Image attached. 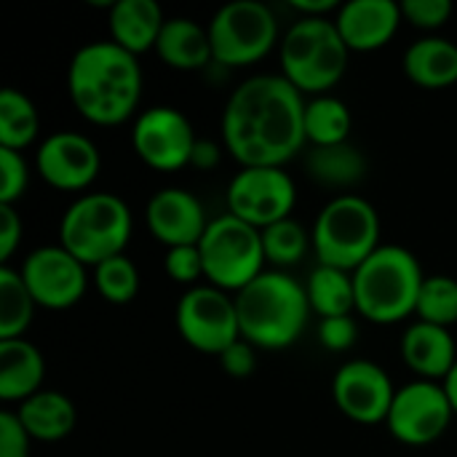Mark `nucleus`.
<instances>
[{"label":"nucleus","instance_id":"obj_1","mask_svg":"<svg viewBox=\"0 0 457 457\" xmlns=\"http://www.w3.org/2000/svg\"><path fill=\"white\" fill-rule=\"evenodd\" d=\"M305 139V96L284 75H252L222 110V147L249 166L284 169Z\"/></svg>","mask_w":457,"mask_h":457},{"label":"nucleus","instance_id":"obj_2","mask_svg":"<svg viewBox=\"0 0 457 457\" xmlns=\"http://www.w3.org/2000/svg\"><path fill=\"white\" fill-rule=\"evenodd\" d=\"M70 102L80 118L96 126L126 123L142 99L139 56L112 40H94L72 54L67 67Z\"/></svg>","mask_w":457,"mask_h":457},{"label":"nucleus","instance_id":"obj_3","mask_svg":"<svg viewBox=\"0 0 457 457\" xmlns=\"http://www.w3.org/2000/svg\"><path fill=\"white\" fill-rule=\"evenodd\" d=\"M236 311L241 340L252 343L257 351H284L295 345L313 313L305 287L284 270H265L244 287L236 295Z\"/></svg>","mask_w":457,"mask_h":457},{"label":"nucleus","instance_id":"obj_4","mask_svg":"<svg viewBox=\"0 0 457 457\" xmlns=\"http://www.w3.org/2000/svg\"><path fill=\"white\" fill-rule=\"evenodd\" d=\"M426 273L418 257L399 244H383L353 270L356 311L372 324H396L415 313Z\"/></svg>","mask_w":457,"mask_h":457},{"label":"nucleus","instance_id":"obj_5","mask_svg":"<svg viewBox=\"0 0 457 457\" xmlns=\"http://www.w3.org/2000/svg\"><path fill=\"white\" fill-rule=\"evenodd\" d=\"M351 48L335 19H297L278 46L281 75L300 94H329L348 70Z\"/></svg>","mask_w":457,"mask_h":457},{"label":"nucleus","instance_id":"obj_6","mask_svg":"<svg viewBox=\"0 0 457 457\" xmlns=\"http://www.w3.org/2000/svg\"><path fill=\"white\" fill-rule=\"evenodd\" d=\"M131 233V209L115 193H86L75 198L59 222V244L86 268L126 254Z\"/></svg>","mask_w":457,"mask_h":457},{"label":"nucleus","instance_id":"obj_7","mask_svg":"<svg viewBox=\"0 0 457 457\" xmlns=\"http://www.w3.org/2000/svg\"><path fill=\"white\" fill-rule=\"evenodd\" d=\"M313 252L319 265L340 268L353 273L364 265L380 244V214L356 193L335 195L313 222Z\"/></svg>","mask_w":457,"mask_h":457},{"label":"nucleus","instance_id":"obj_8","mask_svg":"<svg viewBox=\"0 0 457 457\" xmlns=\"http://www.w3.org/2000/svg\"><path fill=\"white\" fill-rule=\"evenodd\" d=\"M204 276L212 287L222 292H241L257 276L265 273V246L262 230L238 220L236 214H222L209 222L201 244Z\"/></svg>","mask_w":457,"mask_h":457},{"label":"nucleus","instance_id":"obj_9","mask_svg":"<svg viewBox=\"0 0 457 457\" xmlns=\"http://www.w3.org/2000/svg\"><path fill=\"white\" fill-rule=\"evenodd\" d=\"M214 64L249 67L265 59L278 40V21L265 3L236 0L222 5L209 21Z\"/></svg>","mask_w":457,"mask_h":457},{"label":"nucleus","instance_id":"obj_10","mask_svg":"<svg viewBox=\"0 0 457 457\" xmlns=\"http://www.w3.org/2000/svg\"><path fill=\"white\" fill-rule=\"evenodd\" d=\"M177 329L193 351L222 356L241 340L236 297L212 284L187 289L177 303Z\"/></svg>","mask_w":457,"mask_h":457},{"label":"nucleus","instance_id":"obj_11","mask_svg":"<svg viewBox=\"0 0 457 457\" xmlns=\"http://www.w3.org/2000/svg\"><path fill=\"white\" fill-rule=\"evenodd\" d=\"M295 204H297L295 179L278 166L241 169L228 185V212L257 230L289 220Z\"/></svg>","mask_w":457,"mask_h":457},{"label":"nucleus","instance_id":"obj_12","mask_svg":"<svg viewBox=\"0 0 457 457\" xmlns=\"http://www.w3.org/2000/svg\"><path fill=\"white\" fill-rule=\"evenodd\" d=\"M453 418L455 410L445 383L412 380L396 391L386 426L396 442L407 447H426L447 434Z\"/></svg>","mask_w":457,"mask_h":457},{"label":"nucleus","instance_id":"obj_13","mask_svg":"<svg viewBox=\"0 0 457 457\" xmlns=\"http://www.w3.org/2000/svg\"><path fill=\"white\" fill-rule=\"evenodd\" d=\"M198 139L187 115L169 104L147 107L137 115L131 129L134 153L155 171H179L190 166Z\"/></svg>","mask_w":457,"mask_h":457},{"label":"nucleus","instance_id":"obj_14","mask_svg":"<svg viewBox=\"0 0 457 457\" xmlns=\"http://www.w3.org/2000/svg\"><path fill=\"white\" fill-rule=\"evenodd\" d=\"M19 273L35 305L46 311H67L78 305L88 289L86 265L78 257H72L62 244H51L29 252Z\"/></svg>","mask_w":457,"mask_h":457},{"label":"nucleus","instance_id":"obj_15","mask_svg":"<svg viewBox=\"0 0 457 457\" xmlns=\"http://www.w3.org/2000/svg\"><path fill=\"white\" fill-rule=\"evenodd\" d=\"M332 399L348 420L359 426H378L388 420L396 388L380 364L370 359H353L335 372Z\"/></svg>","mask_w":457,"mask_h":457},{"label":"nucleus","instance_id":"obj_16","mask_svg":"<svg viewBox=\"0 0 457 457\" xmlns=\"http://www.w3.org/2000/svg\"><path fill=\"white\" fill-rule=\"evenodd\" d=\"M37 174L64 193H78L94 185L102 169V155L94 139L80 131H54L48 134L35 153Z\"/></svg>","mask_w":457,"mask_h":457},{"label":"nucleus","instance_id":"obj_17","mask_svg":"<svg viewBox=\"0 0 457 457\" xmlns=\"http://www.w3.org/2000/svg\"><path fill=\"white\" fill-rule=\"evenodd\" d=\"M145 222L155 241L166 249L174 246H198L209 220L201 201L185 187H163L158 190L145 209Z\"/></svg>","mask_w":457,"mask_h":457},{"label":"nucleus","instance_id":"obj_18","mask_svg":"<svg viewBox=\"0 0 457 457\" xmlns=\"http://www.w3.org/2000/svg\"><path fill=\"white\" fill-rule=\"evenodd\" d=\"M402 21V3L396 0H348L335 16L345 46L359 54L388 46Z\"/></svg>","mask_w":457,"mask_h":457},{"label":"nucleus","instance_id":"obj_19","mask_svg":"<svg viewBox=\"0 0 457 457\" xmlns=\"http://www.w3.org/2000/svg\"><path fill=\"white\" fill-rule=\"evenodd\" d=\"M402 359L418 380L445 383L457 364V345L450 329L415 321L402 335Z\"/></svg>","mask_w":457,"mask_h":457},{"label":"nucleus","instance_id":"obj_20","mask_svg":"<svg viewBox=\"0 0 457 457\" xmlns=\"http://www.w3.org/2000/svg\"><path fill=\"white\" fill-rule=\"evenodd\" d=\"M370 171V161L361 153L359 145L340 142V145H327V147H311L305 153V174L327 187V190H337V195H348L351 190H356Z\"/></svg>","mask_w":457,"mask_h":457},{"label":"nucleus","instance_id":"obj_21","mask_svg":"<svg viewBox=\"0 0 457 457\" xmlns=\"http://www.w3.org/2000/svg\"><path fill=\"white\" fill-rule=\"evenodd\" d=\"M110 40L139 56L145 51H155L166 16L155 0H115L107 11Z\"/></svg>","mask_w":457,"mask_h":457},{"label":"nucleus","instance_id":"obj_22","mask_svg":"<svg viewBox=\"0 0 457 457\" xmlns=\"http://www.w3.org/2000/svg\"><path fill=\"white\" fill-rule=\"evenodd\" d=\"M155 54L166 67L179 70V72H195V70H206L209 64H214L209 27H201L198 21L187 16L166 19Z\"/></svg>","mask_w":457,"mask_h":457},{"label":"nucleus","instance_id":"obj_23","mask_svg":"<svg viewBox=\"0 0 457 457\" xmlns=\"http://www.w3.org/2000/svg\"><path fill=\"white\" fill-rule=\"evenodd\" d=\"M404 75L426 91H442L457 83V43L442 35L418 37L404 51Z\"/></svg>","mask_w":457,"mask_h":457},{"label":"nucleus","instance_id":"obj_24","mask_svg":"<svg viewBox=\"0 0 457 457\" xmlns=\"http://www.w3.org/2000/svg\"><path fill=\"white\" fill-rule=\"evenodd\" d=\"M46 359L35 343L0 340V399L3 402H27L43 391Z\"/></svg>","mask_w":457,"mask_h":457},{"label":"nucleus","instance_id":"obj_25","mask_svg":"<svg viewBox=\"0 0 457 457\" xmlns=\"http://www.w3.org/2000/svg\"><path fill=\"white\" fill-rule=\"evenodd\" d=\"M16 418L21 420L24 431L32 442H62L72 434L78 423L75 404L59 391H37L27 402L19 404Z\"/></svg>","mask_w":457,"mask_h":457},{"label":"nucleus","instance_id":"obj_26","mask_svg":"<svg viewBox=\"0 0 457 457\" xmlns=\"http://www.w3.org/2000/svg\"><path fill=\"white\" fill-rule=\"evenodd\" d=\"M311 311L319 313L321 319L332 316H351L356 311V287H353V273L319 265L305 284Z\"/></svg>","mask_w":457,"mask_h":457},{"label":"nucleus","instance_id":"obj_27","mask_svg":"<svg viewBox=\"0 0 457 457\" xmlns=\"http://www.w3.org/2000/svg\"><path fill=\"white\" fill-rule=\"evenodd\" d=\"M351 110L343 99L321 94L305 102V139L311 147L340 145L351 139Z\"/></svg>","mask_w":457,"mask_h":457},{"label":"nucleus","instance_id":"obj_28","mask_svg":"<svg viewBox=\"0 0 457 457\" xmlns=\"http://www.w3.org/2000/svg\"><path fill=\"white\" fill-rule=\"evenodd\" d=\"M40 134V112L35 102L19 88L0 91V147L24 150Z\"/></svg>","mask_w":457,"mask_h":457},{"label":"nucleus","instance_id":"obj_29","mask_svg":"<svg viewBox=\"0 0 457 457\" xmlns=\"http://www.w3.org/2000/svg\"><path fill=\"white\" fill-rule=\"evenodd\" d=\"M35 300L19 270L0 265V340H19L32 324Z\"/></svg>","mask_w":457,"mask_h":457},{"label":"nucleus","instance_id":"obj_30","mask_svg":"<svg viewBox=\"0 0 457 457\" xmlns=\"http://www.w3.org/2000/svg\"><path fill=\"white\" fill-rule=\"evenodd\" d=\"M415 316L418 321L453 329L457 324V278L445 273L426 276Z\"/></svg>","mask_w":457,"mask_h":457},{"label":"nucleus","instance_id":"obj_31","mask_svg":"<svg viewBox=\"0 0 457 457\" xmlns=\"http://www.w3.org/2000/svg\"><path fill=\"white\" fill-rule=\"evenodd\" d=\"M262 246H265V260L278 268L297 265L308 249H313V236L297 222V220H281L270 228L262 230Z\"/></svg>","mask_w":457,"mask_h":457},{"label":"nucleus","instance_id":"obj_32","mask_svg":"<svg viewBox=\"0 0 457 457\" xmlns=\"http://www.w3.org/2000/svg\"><path fill=\"white\" fill-rule=\"evenodd\" d=\"M94 287L110 305H129L139 292V270L126 254L104 260L94 268Z\"/></svg>","mask_w":457,"mask_h":457},{"label":"nucleus","instance_id":"obj_33","mask_svg":"<svg viewBox=\"0 0 457 457\" xmlns=\"http://www.w3.org/2000/svg\"><path fill=\"white\" fill-rule=\"evenodd\" d=\"M29 187V166L19 150L0 147V204L16 206Z\"/></svg>","mask_w":457,"mask_h":457},{"label":"nucleus","instance_id":"obj_34","mask_svg":"<svg viewBox=\"0 0 457 457\" xmlns=\"http://www.w3.org/2000/svg\"><path fill=\"white\" fill-rule=\"evenodd\" d=\"M453 3L450 0H404L402 3V16L418 27V29H426L428 35L442 29L450 16H453Z\"/></svg>","mask_w":457,"mask_h":457},{"label":"nucleus","instance_id":"obj_35","mask_svg":"<svg viewBox=\"0 0 457 457\" xmlns=\"http://www.w3.org/2000/svg\"><path fill=\"white\" fill-rule=\"evenodd\" d=\"M163 270H166L169 278H174L177 284H187L190 289L198 287L195 284L198 278H206L204 276V260H201L198 246H174V249H166Z\"/></svg>","mask_w":457,"mask_h":457},{"label":"nucleus","instance_id":"obj_36","mask_svg":"<svg viewBox=\"0 0 457 457\" xmlns=\"http://www.w3.org/2000/svg\"><path fill=\"white\" fill-rule=\"evenodd\" d=\"M319 340L327 351L332 353H345L356 345L359 340V324L353 316H332L321 319L319 324Z\"/></svg>","mask_w":457,"mask_h":457},{"label":"nucleus","instance_id":"obj_37","mask_svg":"<svg viewBox=\"0 0 457 457\" xmlns=\"http://www.w3.org/2000/svg\"><path fill=\"white\" fill-rule=\"evenodd\" d=\"M29 434L24 431L16 412H0V457H29Z\"/></svg>","mask_w":457,"mask_h":457},{"label":"nucleus","instance_id":"obj_38","mask_svg":"<svg viewBox=\"0 0 457 457\" xmlns=\"http://www.w3.org/2000/svg\"><path fill=\"white\" fill-rule=\"evenodd\" d=\"M21 236H24L21 214L16 212V206L0 204V262H3V265H8V260H11L13 252L19 249Z\"/></svg>","mask_w":457,"mask_h":457},{"label":"nucleus","instance_id":"obj_39","mask_svg":"<svg viewBox=\"0 0 457 457\" xmlns=\"http://www.w3.org/2000/svg\"><path fill=\"white\" fill-rule=\"evenodd\" d=\"M220 364L230 378H249L257 370V348L246 340H238L220 356Z\"/></svg>","mask_w":457,"mask_h":457},{"label":"nucleus","instance_id":"obj_40","mask_svg":"<svg viewBox=\"0 0 457 457\" xmlns=\"http://www.w3.org/2000/svg\"><path fill=\"white\" fill-rule=\"evenodd\" d=\"M217 163H220V145H214L212 139H198L190 166H195L198 171H209Z\"/></svg>","mask_w":457,"mask_h":457},{"label":"nucleus","instance_id":"obj_41","mask_svg":"<svg viewBox=\"0 0 457 457\" xmlns=\"http://www.w3.org/2000/svg\"><path fill=\"white\" fill-rule=\"evenodd\" d=\"M445 388H447V396H450L453 410H455V415H457V364H455V370L450 372V378L445 380Z\"/></svg>","mask_w":457,"mask_h":457}]
</instances>
